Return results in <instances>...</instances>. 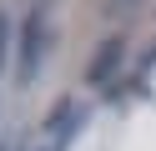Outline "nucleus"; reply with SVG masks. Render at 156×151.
I'll use <instances>...</instances> for the list:
<instances>
[{
	"label": "nucleus",
	"mask_w": 156,
	"mask_h": 151,
	"mask_svg": "<svg viewBox=\"0 0 156 151\" xmlns=\"http://www.w3.org/2000/svg\"><path fill=\"white\" fill-rule=\"evenodd\" d=\"M121 60H126V40H101L96 56H91V66H86V81H91V86H106Z\"/></svg>",
	"instance_id": "obj_2"
},
{
	"label": "nucleus",
	"mask_w": 156,
	"mask_h": 151,
	"mask_svg": "<svg viewBox=\"0 0 156 151\" xmlns=\"http://www.w3.org/2000/svg\"><path fill=\"white\" fill-rule=\"evenodd\" d=\"M41 60H45V20H41V10H35V15H25V25H20V60H15V81L30 86V81L41 76Z\"/></svg>",
	"instance_id": "obj_1"
},
{
	"label": "nucleus",
	"mask_w": 156,
	"mask_h": 151,
	"mask_svg": "<svg viewBox=\"0 0 156 151\" xmlns=\"http://www.w3.org/2000/svg\"><path fill=\"white\" fill-rule=\"evenodd\" d=\"M81 121H86V106H81V101H61V106H55V116L45 121V131H51L55 146H61L66 136H76V131H81Z\"/></svg>",
	"instance_id": "obj_3"
},
{
	"label": "nucleus",
	"mask_w": 156,
	"mask_h": 151,
	"mask_svg": "<svg viewBox=\"0 0 156 151\" xmlns=\"http://www.w3.org/2000/svg\"><path fill=\"white\" fill-rule=\"evenodd\" d=\"M5 60H10V15L0 10V70H5Z\"/></svg>",
	"instance_id": "obj_4"
}]
</instances>
